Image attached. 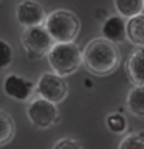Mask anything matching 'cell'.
<instances>
[{"label": "cell", "mask_w": 144, "mask_h": 149, "mask_svg": "<svg viewBox=\"0 0 144 149\" xmlns=\"http://www.w3.org/2000/svg\"><path fill=\"white\" fill-rule=\"evenodd\" d=\"M44 26L54 42H74L81 30L78 16L68 9H54L46 14Z\"/></svg>", "instance_id": "3957f363"}, {"label": "cell", "mask_w": 144, "mask_h": 149, "mask_svg": "<svg viewBox=\"0 0 144 149\" xmlns=\"http://www.w3.org/2000/svg\"><path fill=\"white\" fill-rule=\"evenodd\" d=\"M127 40L135 47H144V14L127 19Z\"/></svg>", "instance_id": "8fae6325"}, {"label": "cell", "mask_w": 144, "mask_h": 149, "mask_svg": "<svg viewBox=\"0 0 144 149\" xmlns=\"http://www.w3.org/2000/svg\"><path fill=\"white\" fill-rule=\"evenodd\" d=\"M12 59H14V50L11 44L0 39V72L8 68L12 64Z\"/></svg>", "instance_id": "2e32d148"}, {"label": "cell", "mask_w": 144, "mask_h": 149, "mask_svg": "<svg viewBox=\"0 0 144 149\" xmlns=\"http://www.w3.org/2000/svg\"><path fill=\"white\" fill-rule=\"evenodd\" d=\"M26 116L33 126L39 129H48L51 126H54L59 120L57 104L45 100V98L37 96L28 102Z\"/></svg>", "instance_id": "5b68a950"}, {"label": "cell", "mask_w": 144, "mask_h": 149, "mask_svg": "<svg viewBox=\"0 0 144 149\" xmlns=\"http://www.w3.org/2000/svg\"><path fill=\"white\" fill-rule=\"evenodd\" d=\"M127 76L133 86H144V47H136L125 62Z\"/></svg>", "instance_id": "30bf717a"}, {"label": "cell", "mask_w": 144, "mask_h": 149, "mask_svg": "<svg viewBox=\"0 0 144 149\" xmlns=\"http://www.w3.org/2000/svg\"><path fill=\"white\" fill-rule=\"evenodd\" d=\"M48 64L59 76H70L82 65V51L74 42H56L46 54Z\"/></svg>", "instance_id": "7a4b0ae2"}, {"label": "cell", "mask_w": 144, "mask_h": 149, "mask_svg": "<svg viewBox=\"0 0 144 149\" xmlns=\"http://www.w3.org/2000/svg\"><path fill=\"white\" fill-rule=\"evenodd\" d=\"M82 65L95 76L111 74L119 65V51L116 44L105 37H95L82 51Z\"/></svg>", "instance_id": "6da1fadb"}, {"label": "cell", "mask_w": 144, "mask_h": 149, "mask_svg": "<svg viewBox=\"0 0 144 149\" xmlns=\"http://www.w3.org/2000/svg\"><path fill=\"white\" fill-rule=\"evenodd\" d=\"M51 149H82V146H81V143H79L78 140L65 137V138L57 140V141L53 144Z\"/></svg>", "instance_id": "ac0fdd59"}, {"label": "cell", "mask_w": 144, "mask_h": 149, "mask_svg": "<svg viewBox=\"0 0 144 149\" xmlns=\"http://www.w3.org/2000/svg\"><path fill=\"white\" fill-rule=\"evenodd\" d=\"M115 9L125 19L135 17L144 11V0H113Z\"/></svg>", "instance_id": "4fadbf2b"}, {"label": "cell", "mask_w": 144, "mask_h": 149, "mask_svg": "<svg viewBox=\"0 0 144 149\" xmlns=\"http://www.w3.org/2000/svg\"><path fill=\"white\" fill-rule=\"evenodd\" d=\"M102 37H105L107 40L118 44L127 39V19L115 14V16L107 17L101 28Z\"/></svg>", "instance_id": "9c48e42d"}, {"label": "cell", "mask_w": 144, "mask_h": 149, "mask_svg": "<svg viewBox=\"0 0 144 149\" xmlns=\"http://www.w3.org/2000/svg\"><path fill=\"white\" fill-rule=\"evenodd\" d=\"M118 149H144V134L143 132L127 134L121 140Z\"/></svg>", "instance_id": "9a60e30c"}, {"label": "cell", "mask_w": 144, "mask_h": 149, "mask_svg": "<svg viewBox=\"0 0 144 149\" xmlns=\"http://www.w3.org/2000/svg\"><path fill=\"white\" fill-rule=\"evenodd\" d=\"M3 92L8 98L14 101H31L33 95L36 93V84L25 76L11 73L6 74V78L3 79Z\"/></svg>", "instance_id": "52a82bcc"}, {"label": "cell", "mask_w": 144, "mask_h": 149, "mask_svg": "<svg viewBox=\"0 0 144 149\" xmlns=\"http://www.w3.org/2000/svg\"><path fill=\"white\" fill-rule=\"evenodd\" d=\"M127 109L136 118L144 120V86H133L127 95Z\"/></svg>", "instance_id": "7c38bea8"}, {"label": "cell", "mask_w": 144, "mask_h": 149, "mask_svg": "<svg viewBox=\"0 0 144 149\" xmlns=\"http://www.w3.org/2000/svg\"><path fill=\"white\" fill-rule=\"evenodd\" d=\"M36 95L45 98L54 104L62 102L68 95V86L64 76H59L54 72H45L36 82Z\"/></svg>", "instance_id": "8992f818"}, {"label": "cell", "mask_w": 144, "mask_h": 149, "mask_svg": "<svg viewBox=\"0 0 144 149\" xmlns=\"http://www.w3.org/2000/svg\"><path fill=\"white\" fill-rule=\"evenodd\" d=\"M14 134H16V123L12 116L0 109V148L11 141L14 138Z\"/></svg>", "instance_id": "5bb4252c"}, {"label": "cell", "mask_w": 144, "mask_h": 149, "mask_svg": "<svg viewBox=\"0 0 144 149\" xmlns=\"http://www.w3.org/2000/svg\"><path fill=\"white\" fill-rule=\"evenodd\" d=\"M107 127L115 134H123L127 129V120L121 113H110L107 116Z\"/></svg>", "instance_id": "e0dca14e"}, {"label": "cell", "mask_w": 144, "mask_h": 149, "mask_svg": "<svg viewBox=\"0 0 144 149\" xmlns=\"http://www.w3.org/2000/svg\"><path fill=\"white\" fill-rule=\"evenodd\" d=\"M22 45L26 51V56L30 59H39L48 54L56 42L50 36L44 25H36L30 28H23L22 33Z\"/></svg>", "instance_id": "277c9868"}, {"label": "cell", "mask_w": 144, "mask_h": 149, "mask_svg": "<svg viewBox=\"0 0 144 149\" xmlns=\"http://www.w3.org/2000/svg\"><path fill=\"white\" fill-rule=\"evenodd\" d=\"M46 13L44 6L36 0H23L16 6V20L23 28L44 25Z\"/></svg>", "instance_id": "ba28073f"}]
</instances>
